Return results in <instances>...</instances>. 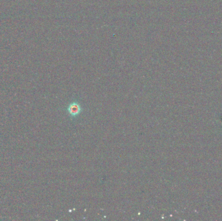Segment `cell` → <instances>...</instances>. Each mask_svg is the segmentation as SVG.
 <instances>
[{"label": "cell", "mask_w": 222, "mask_h": 221, "mask_svg": "<svg viewBox=\"0 0 222 221\" xmlns=\"http://www.w3.org/2000/svg\"><path fill=\"white\" fill-rule=\"evenodd\" d=\"M67 111L71 117H76L81 114L82 108L79 103L77 102H73L68 106Z\"/></svg>", "instance_id": "cell-1"}]
</instances>
